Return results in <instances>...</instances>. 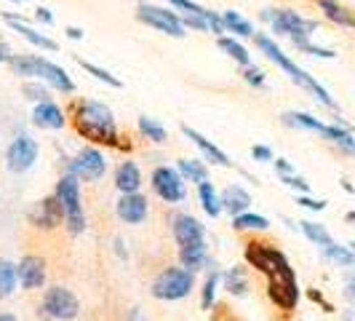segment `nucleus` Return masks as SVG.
<instances>
[{"label": "nucleus", "instance_id": "obj_1", "mask_svg": "<svg viewBox=\"0 0 355 321\" xmlns=\"http://www.w3.org/2000/svg\"><path fill=\"white\" fill-rule=\"evenodd\" d=\"M254 43H257V49L265 54L270 62H275V65H278V67H281V70H284L286 75L294 81V83H300L304 91H310V94L318 99L320 105H326L329 110H337V102L331 99V94L323 89V86H320L313 75H307L302 67H297V62H291V59H288V54L281 51V46H275V40H272V38L257 33V35H254Z\"/></svg>", "mask_w": 355, "mask_h": 321}, {"label": "nucleus", "instance_id": "obj_2", "mask_svg": "<svg viewBox=\"0 0 355 321\" xmlns=\"http://www.w3.org/2000/svg\"><path fill=\"white\" fill-rule=\"evenodd\" d=\"M75 121H78V131L83 137H89L94 142L118 145V124L115 115L105 102H94V99H83L75 105Z\"/></svg>", "mask_w": 355, "mask_h": 321}, {"label": "nucleus", "instance_id": "obj_3", "mask_svg": "<svg viewBox=\"0 0 355 321\" xmlns=\"http://www.w3.org/2000/svg\"><path fill=\"white\" fill-rule=\"evenodd\" d=\"M56 201L64 214V225L72 236H80L86 231V214H83V201H80V179L72 174H62L56 182Z\"/></svg>", "mask_w": 355, "mask_h": 321}, {"label": "nucleus", "instance_id": "obj_4", "mask_svg": "<svg viewBox=\"0 0 355 321\" xmlns=\"http://www.w3.org/2000/svg\"><path fill=\"white\" fill-rule=\"evenodd\" d=\"M262 19L270 22V30H272L275 35L291 38V43L310 40V35L318 30V22L300 17L297 11H288V8H265V11H262Z\"/></svg>", "mask_w": 355, "mask_h": 321}, {"label": "nucleus", "instance_id": "obj_5", "mask_svg": "<svg viewBox=\"0 0 355 321\" xmlns=\"http://www.w3.org/2000/svg\"><path fill=\"white\" fill-rule=\"evenodd\" d=\"M193 289H196V273L193 270H187L184 265L166 268L153 281V297L174 303V300H184Z\"/></svg>", "mask_w": 355, "mask_h": 321}, {"label": "nucleus", "instance_id": "obj_6", "mask_svg": "<svg viewBox=\"0 0 355 321\" xmlns=\"http://www.w3.org/2000/svg\"><path fill=\"white\" fill-rule=\"evenodd\" d=\"M40 313L51 321H72L80 313V303L67 286H49L40 300Z\"/></svg>", "mask_w": 355, "mask_h": 321}, {"label": "nucleus", "instance_id": "obj_7", "mask_svg": "<svg viewBox=\"0 0 355 321\" xmlns=\"http://www.w3.org/2000/svg\"><path fill=\"white\" fill-rule=\"evenodd\" d=\"M64 166H67V174L78 177L80 182H96L105 177L107 158L99 147H83L78 150L75 158H64Z\"/></svg>", "mask_w": 355, "mask_h": 321}, {"label": "nucleus", "instance_id": "obj_8", "mask_svg": "<svg viewBox=\"0 0 355 321\" xmlns=\"http://www.w3.org/2000/svg\"><path fill=\"white\" fill-rule=\"evenodd\" d=\"M246 260H249L257 270H262L267 279L294 273L291 265H288V260L284 257V252H278L275 247H270V244H257V241L249 244V247H246Z\"/></svg>", "mask_w": 355, "mask_h": 321}, {"label": "nucleus", "instance_id": "obj_9", "mask_svg": "<svg viewBox=\"0 0 355 321\" xmlns=\"http://www.w3.org/2000/svg\"><path fill=\"white\" fill-rule=\"evenodd\" d=\"M137 19L147 24V27H153V30H158V33H166V35L171 38H184V24H182V19H179L177 11H171V8H160V6H147V3H139V11H137Z\"/></svg>", "mask_w": 355, "mask_h": 321}, {"label": "nucleus", "instance_id": "obj_10", "mask_svg": "<svg viewBox=\"0 0 355 321\" xmlns=\"http://www.w3.org/2000/svg\"><path fill=\"white\" fill-rule=\"evenodd\" d=\"M37 156H40L37 140H33L30 134H19L17 140L8 145V150H6V166L14 174H24V172H30L35 166Z\"/></svg>", "mask_w": 355, "mask_h": 321}, {"label": "nucleus", "instance_id": "obj_11", "mask_svg": "<svg viewBox=\"0 0 355 321\" xmlns=\"http://www.w3.org/2000/svg\"><path fill=\"white\" fill-rule=\"evenodd\" d=\"M153 190L158 193V198H163L166 204H179L187 196V185H184V177L179 174V169L174 166H158L153 172Z\"/></svg>", "mask_w": 355, "mask_h": 321}, {"label": "nucleus", "instance_id": "obj_12", "mask_svg": "<svg viewBox=\"0 0 355 321\" xmlns=\"http://www.w3.org/2000/svg\"><path fill=\"white\" fill-rule=\"evenodd\" d=\"M267 295H270V300L278 305L281 311H294L297 303H300V286H297L294 273H288V276H272L267 281Z\"/></svg>", "mask_w": 355, "mask_h": 321}, {"label": "nucleus", "instance_id": "obj_13", "mask_svg": "<svg viewBox=\"0 0 355 321\" xmlns=\"http://www.w3.org/2000/svg\"><path fill=\"white\" fill-rule=\"evenodd\" d=\"M19 286L27 289V292H35L46 284V263L35 257V254H24L17 265Z\"/></svg>", "mask_w": 355, "mask_h": 321}, {"label": "nucleus", "instance_id": "obj_14", "mask_svg": "<svg viewBox=\"0 0 355 321\" xmlns=\"http://www.w3.org/2000/svg\"><path fill=\"white\" fill-rule=\"evenodd\" d=\"M115 212H118L121 222H125V225H142L147 220V214H150V204H147V198L142 193H123L118 206H115Z\"/></svg>", "mask_w": 355, "mask_h": 321}, {"label": "nucleus", "instance_id": "obj_15", "mask_svg": "<svg viewBox=\"0 0 355 321\" xmlns=\"http://www.w3.org/2000/svg\"><path fill=\"white\" fill-rule=\"evenodd\" d=\"M171 233H174L179 247L193 244V241H203V236H206L203 225L198 222L196 217H190V214H177V217L171 220Z\"/></svg>", "mask_w": 355, "mask_h": 321}, {"label": "nucleus", "instance_id": "obj_16", "mask_svg": "<svg viewBox=\"0 0 355 321\" xmlns=\"http://www.w3.org/2000/svg\"><path fill=\"white\" fill-rule=\"evenodd\" d=\"M37 81L49 83L51 89L62 91V94H72V91H75V83H72V78L67 75V70H62L59 65H53V62H49V59H40Z\"/></svg>", "mask_w": 355, "mask_h": 321}, {"label": "nucleus", "instance_id": "obj_17", "mask_svg": "<svg viewBox=\"0 0 355 321\" xmlns=\"http://www.w3.org/2000/svg\"><path fill=\"white\" fill-rule=\"evenodd\" d=\"M33 124L40 126V129L56 131V129H64L67 118H64V110L49 99V102H37L35 105V110H33Z\"/></svg>", "mask_w": 355, "mask_h": 321}, {"label": "nucleus", "instance_id": "obj_18", "mask_svg": "<svg viewBox=\"0 0 355 321\" xmlns=\"http://www.w3.org/2000/svg\"><path fill=\"white\" fill-rule=\"evenodd\" d=\"M6 22H8V27L14 30V33H19V35L24 38L27 43H33V46H37V49H43V51H56V43H53L49 35H43V33H37L35 27H30V24H24L19 17H14V14H6Z\"/></svg>", "mask_w": 355, "mask_h": 321}, {"label": "nucleus", "instance_id": "obj_19", "mask_svg": "<svg viewBox=\"0 0 355 321\" xmlns=\"http://www.w3.org/2000/svg\"><path fill=\"white\" fill-rule=\"evenodd\" d=\"M219 201H222V212H227L230 217H238V214L249 212L251 206V196L241 188V185H230L219 193Z\"/></svg>", "mask_w": 355, "mask_h": 321}, {"label": "nucleus", "instance_id": "obj_20", "mask_svg": "<svg viewBox=\"0 0 355 321\" xmlns=\"http://www.w3.org/2000/svg\"><path fill=\"white\" fill-rule=\"evenodd\" d=\"M115 188L121 190V196L123 193H139V188H142V172H139V166L134 160H123L118 166V172H115Z\"/></svg>", "mask_w": 355, "mask_h": 321}, {"label": "nucleus", "instance_id": "obj_21", "mask_svg": "<svg viewBox=\"0 0 355 321\" xmlns=\"http://www.w3.org/2000/svg\"><path fill=\"white\" fill-rule=\"evenodd\" d=\"M182 134H184L187 140H193V142H196V147L206 156V160H211V163H216V166H230V158H227V156H225V153H222L211 140H206L203 134H198L196 129L182 126Z\"/></svg>", "mask_w": 355, "mask_h": 321}, {"label": "nucleus", "instance_id": "obj_22", "mask_svg": "<svg viewBox=\"0 0 355 321\" xmlns=\"http://www.w3.org/2000/svg\"><path fill=\"white\" fill-rule=\"evenodd\" d=\"M179 263L187 268V270H193V273L209 265V249H206V241H193V244L179 247Z\"/></svg>", "mask_w": 355, "mask_h": 321}, {"label": "nucleus", "instance_id": "obj_23", "mask_svg": "<svg viewBox=\"0 0 355 321\" xmlns=\"http://www.w3.org/2000/svg\"><path fill=\"white\" fill-rule=\"evenodd\" d=\"M62 220H64V214H62V206H59L56 196L40 201L35 214H33V222H35V225H43V228H56Z\"/></svg>", "mask_w": 355, "mask_h": 321}, {"label": "nucleus", "instance_id": "obj_24", "mask_svg": "<svg viewBox=\"0 0 355 321\" xmlns=\"http://www.w3.org/2000/svg\"><path fill=\"white\" fill-rule=\"evenodd\" d=\"M318 8L329 22H334L339 27H347V30H355V14L350 8H345L342 3H337V0H318Z\"/></svg>", "mask_w": 355, "mask_h": 321}, {"label": "nucleus", "instance_id": "obj_25", "mask_svg": "<svg viewBox=\"0 0 355 321\" xmlns=\"http://www.w3.org/2000/svg\"><path fill=\"white\" fill-rule=\"evenodd\" d=\"M320 137H323V140H329V142H334L342 153L355 156V137H353V131H350L347 126L326 124V129H323V134H320Z\"/></svg>", "mask_w": 355, "mask_h": 321}, {"label": "nucleus", "instance_id": "obj_26", "mask_svg": "<svg viewBox=\"0 0 355 321\" xmlns=\"http://www.w3.org/2000/svg\"><path fill=\"white\" fill-rule=\"evenodd\" d=\"M179 174L184 177V182H193V185H200V182H209V169L206 163L198 158H182L177 160Z\"/></svg>", "mask_w": 355, "mask_h": 321}, {"label": "nucleus", "instance_id": "obj_27", "mask_svg": "<svg viewBox=\"0 0 355 321\" xmlns=\"http://www.w3.org/2000/svg\"><path fill=\"white\" fill-rule=\"evenodd\" d=\"M222 22H225V33H232L235 38H254L257 30L246 17H241L238 11H225L222 14Z\"/></svg>", "mask_w": 355, "mask_h": 321}, {"label": "nucleus", "instance_id": "obj_28", "mask_svg": "<svg viewBox=\"0 0 355 321\" xmlns=\"http://www.w3.org/2000/svg\"><path fill=\"white\" fill-rule=\"evenodd\" d=\"M216 46L222 49V51L227 54V56H232L241 67H249L251 65V54H249V49L238 40V38H230V35H222L219 40H216Z\"/></svg>", "mask_w": 355, "mask_h": 321}, {"label": "nucleus", "instance_id": "obj_29", "mask_svg": "<svg viewBox=\"0 0 355 321\" xmlns=\"http://www.w3.org/2000/svg\"><path fill=\"white\" fill-rule=\"evenodd\" d=\"M300 231L304 233V238H307L310 244H315V247H320V249H326L329 244H334L331 233L326 231V225H320V222H313V220H302V222H300Z\"/></svg>", "mask_w": 355, "mask_h": 321}, {"label": "nucleus", "instance_id": "obj_30", "mask_svg": "<svg viewBox=\"0 0 355 321\" xmlns=\"http://www.w3.org/2000/svg\"><path fill=\"white\" fill-rule=\"evenodd\" d=\"M198 198H200V206L209 217H219L222 214V201H219V193L211 182H200L198 185Z\"/></svg>", "mask_w": 355, "mask_h": 321}, {"label": "nucleus", "instance_id": "obj_31", "mask_svg": "<svg viewBox=\"0 0 355 321\" xmlns=\"http://www.w3.org/2000/svg\"><path fill=\"white\" fill-rule=\"evenodd\" d=\"M284 124L294 126V129H304V131H315V134H323V129H326V124L310 113H284Z\"/></svg>", "mask_w": 355, "mask_h": 321}, {"label": "nucleus", "instance_id": "obj_32", "mask_svg": "<svg viewBox=\"0 0 355 321\" xmlns=\"http://www.w3.org/2000/svg\"><path fill=\"white\" fill-rule=\"evenodd\" d=\"M222 281H225V289L230 295H235V297H246L249 295V279H246V270L243 268H230L222 276Z\"/></svg>", "mask_w": 355, "mask_h": 321}, {"label": "nucleus", "instance_id": "obj_33", "mask_svg": "<svg viewBox=\"0 0 355 321\" xmlns=\"http://www.w3.org/2000/svg\"><path fill=\"white\" fill-rule=\"evenodd\" d=\"M19 286L17 265L11 260H0V300L11 297Z\"/></svg>", "mask_w": 355, "mask_h": 321}, {"label": "nucleus", "instance_id": "obj_34", "mask_svg": "<svg viewBox=\"0 0 355 321\" xmlns=\"http://www.w3.org/2000/svg\"><path fill=\"white\" fill-rule=\"evenodd\" d=\"M323 257H326L329 263L339 265V268H355V249H350V247L329 244V247L323 249Z\"/></svg>", "mask_w": 355, "mask_h": 321}, {"label": "nucleus", "instance_id": "obj_35", "mask_svg": "<svg viewBox=\"0 0 355 321\" xmlns=\"http://www.w3.org/2000/svg\"><path fill=\"white\" fill-rule=\"evenodd\" d=\"M232 228L235 231H267L270 222H267V217H262V214L243 212L238 214V217H232Z\"/></svg>", "mask_w": 355, "mask_h": 321}, {"label": "nucleus", "instance_id": "obj_36", "mask_svg": "<svg viewBox=\"0 0 355 321\" xmlns=\"http://www.w3.org/2000/svg\"><path fill=\"white\" fill-rule=\"evenodd\" d=\"M219 281H222V273H219L216 265L211 263V270H209V276H206V281H203V292H200V305H203V311H209V308L214 305Z\"/></svg>", "mask_w": 355, "mask_h": 321}, {"label": "nucleus", "instance_id": "obj_37", "mask_svg": "<svg viewBox=\"0 0 355 321\" xmlns=\"http://www.w3.org/2000/svg\"><path fill=\"white\" fill-rule=\"evenodd\" d=\"M139 131H142V137H147L150 142H166V129L155 121V118H147V115H142L139 118Z\"/></svg>", "mask_w": 355, "mask_h": 321}, {"label": "nucleus", "instance_id": "obj_38", "mask_svg": "<svg viewBox=\"0 0 355 321\" xmlns=\"http://www.w3.org/2000/svg\"><path fill=\"white\" fill-rule=\"evenodd\" d=\"M21 94L30 99V102H49L51 99V91H49V83H43V81H27L24 86H21Z\"/></svg>", "mask_w": 355, "mask_h": 321}, {"label": "nucleus", "instance_id": "obj_39", "mask_svg": "<svg viewBox=\"0 0 355 321\" xmlns=\"http://www.w3.org/2000/svg\"><path fill=\"white\" fill-rule=\"evenodd\" d=\"M78 65L83 67L86 72H91L96 81H105L107 86H112V89H121V81L115 78V75H110L107 70H102V67H96V65H91V62H83V59H78Z\"/></svg>", "mask_w": 355, "mask_h": 321}, {"label": "nucleus", "instance_id": "obj_40", "mask_svg": "<svg viewBox=\"0 0 355 321\" xmlns=\"http://www.w3.org/2000/svg\"><path fill=\"white\" fill-rule=\"evenodd\" d=\"M300 51L304 54H313V56H320V59H334L337 54L331 51V49H323V46H315V43H310V40H300V43H294Z\"/></svg>", "mask_w": 355, "mask_h": 321}, {"label": "nucleus", "instance_id": "obj_41", "mask_svg": "<svg viewBox=\"0 0 355 321\" xmlns=\"http://www.w3.org/2000/svg\"><path fill=\"white\" fill-rule=\"evenodd\" d=\"M243 81L251 83V86H257V89H262L265 86V72L259 70V67H254V65H249V67H243Z\"/></svg>", "mask_w": 355, "mask_h": 321}, {"label": "nucleus", "instance_id": "obj_42", "mask_svg": "<svg viewBox=\"0 0 355 321\" xmlns=\"http://www.w3.org/2000/svg\"><path fill=\"white\" fill-rule=\"evenodd\" d=\"M168 3H171L177 11H182V14H206V8L193 3V0H168Z\"/></svg>", "mask_w": 355, "mask_h": 321}, {"label": "nucleus", "instance_id": "obj_43", "mask_svg": "<svg viewBox=\"0 0 355 321\" xmlns=\"http://www.w3.org/2000/svg\"><path fill=\"white\" fill-rule=\"evenodd\" d=\"M281 182H286V185L294 188V190H300V196H307V193H310V185H307L302 177H297V174H286V177H281Z\"/></svg>", "mask_w": 355, "mask_h": 321}, {"label": "nucleus", "instance_id": "obj_44", "mask_svg": "<svg viewBox=\"0 0 355 321\" xmlns=\"http://www.w3.org/2000/svg\"><path fill=\"white\" fill-rule=\"evenodd\" d=\"M206 22H209V30H211L214 35L222 38V33H225V22H222V17L214 14V11H206Z\"/></svg>", "mask_w": 355, "mask_h": 321}, {"label": "nucleus", "instance_id": "obj_45", "mask_svg": "<svg viewBox=\"0 0 355 321\" xmlns=\"http://www.w3.org/2000/svg\"><path fill=\"white\" fill-rule=\"evenodd\" d=\"M297 204H302L304 209H310V212H323L326 209V201H315L310 196H297Z\"/></svg>", "mask_w": 355, "mask_h": 321}, {"label": "nucleus", "instance_id": "obj_46", "mask_svg": "<svg viewBox=\"0 0 355 321\" xmlns=\"http://www.w3.org/2000/svg\"><path fill=\"white\" fill-rule=\"evenodd\" d=\"M251 158L267 163V160H272V150H270L267 145H254V147H251Z\"/></svg>", "mask_w": 355, "mask_h": 321}, {"label": "nucleus", "instance_id": "obj_47", "mask_svg": "<svg viewBox=\"0 0 355 321\" xmlns=\"http://www.w3.org/2000/svg\"><path fill=\"white\" fill-rule=\"evenodd\" d=\"M275 172H278V177H286V174H294V166L286 158H275Z\"/></svg>", "mask_w": 355, "mask_h": 321}, {"label": "nucleus", "instance_id": "obj_48", "mask_svg": "<svg viewBox=\"0 0 355 321\" xmlns=\"http://www.w3.org/2000/svg\"><path fill=\"white\" fill-rule=\"evenodd\" d=\"M35 19L37 22H43V24H53V14L49 11V8H37Z\"/></svg>", "mask_w": 355, "mask_h": 321}, {"label": "nucleus", "instance_id": "obj_49", "mask_svg": "<svg viewBox=\"0 0 355 321\" xmlns=\"http://www.w3.org/2000/svg\"><path fill=\"white\" fill-rule=\"evenodd\" d=\"M125 321H147V319L142 316V311H139V308H131V311L125 313Z\"/></svg>", "mask_w": 355, "mask_h": 321}, {"label": "nucleus", "instance_id": "obj_50", "mask_svg": "<svg viewBox=\"0 0 355 321\" xmlns=\"http://www.w3.org/2000/svg\"><path fill=\"white\" fill-rule=\"evenodd\" d=\"M8 59H11V49H8L6 40L0 38V62H8Z\"/></svg>", "mask_w": 355, "mask_h": 321}, {"label": "nucleus", "instance_id": "obj_51", "mask_svg": "<svg viewBox=\"0 0 355 321\" xmlns=\"http://www.w3.org/2000/svg\"><path fill=\"white\" fill-rule=\"evenodd\" d=\"M345 295H347V297H350V300L355 303V276L350 279V281H347V286H345Z\"/></svg>", "mask_w": 355, "mask_h": 321}, {"label": "nucleus", "instance_id": "obj_52", "mask_svg": "<svg viewBox=\"0 0 355 321\" xmlns=\"http://www.w3.org/2000/svg\"><path fill=\"white\" fill-rule=\"evenodd\" d=\"M310 297H313V300H315V303H320L323 305V308H326V311H331V305L326 303V300H323V297H320V292H315V289H313V292H310Z\"/></svg>", "mask_w": 355, "mask_h": 321}, {"label": "nucleus", "instance_id": "obj_53", "mask_svg": "<svg viewBox=\"0 0 355 321\" xmlns=\"http://www.w3.org/2000/svg\"><path fill=\"white\" fill-rule=\"evenodd\" d=\"M67 35H70L72 40H80V38H83V30H78V27H67Z\"/></svg>", "mask_w": 355, "mask_h": 321}, {"label": "nucleus", "instance_id": "obj_54", "mask_svg": "<svg viewBox=\"0 0 355 321\" xmlns=\"http://www.w3.org/2000/svg\"><path fill=\"white\" fill-rule=\"evenodd\" d=\"M0 321H17L14 313H0Z\"/></svg>", "mask_w": 355, "mask_h": 321}, {"label": "nucleus", "instance_id": "obj_55", "mask_svg": "<svg viewBox=\"0 0 355 321\" xmlns=\"http://www.w3.org/2000/svg\"><path fill=\"white\" fill-rule=\"evenodd\" d=\"M347 222H355V212H347V217H345Z\"/></svg>", "mask_w": 355, "mask_h": 321}, {"label": "nucleus", "instance_id": "obj_56", "mask_svg": "<svg viewBox=\"0 0 355 321\" xmlns=\"http://www.w3.org/2000/svg\"><path fill=\"white\" fill-rule=\"evenodd\" d=\"M350 249H355V241H353V244H350Z\"/></svg>", "mask_w": 355, "mask_h": 321}, {"label": "nucleus", "instance_id": "obj_57", "mask_svg": "<svg viewBox=\"0 0 355 321\" xmlns=\"http://www.w3.org/2000/svg\"><path fill=\"white\" fill-rule=\"evenodd\" d=\"M139 3H142V0H139Z\"/></svg>", "mask_w": 355, "mask_h": 321}]
</instances>
